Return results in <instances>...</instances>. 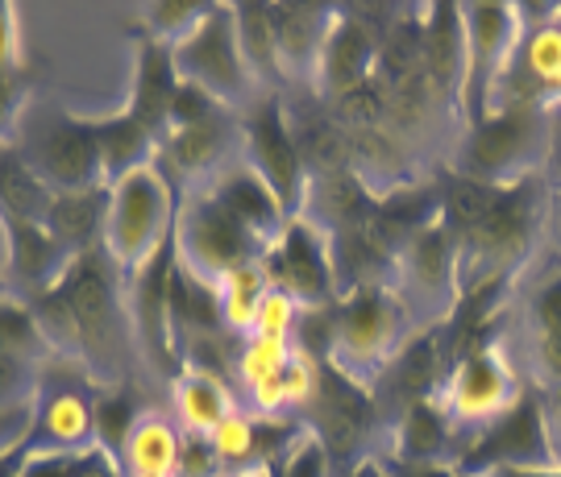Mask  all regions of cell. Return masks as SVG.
I'll return each instance as SVG.
<instances>
[{
	"label": "cell",
	"instance_id": "cell-40",
	"mask_svg": "<svg viewBox=\"0 0 561 477\" xmlns=\"http://www.w3.org/2000/svg\"><path fill=\"white\" fill-rule=\"evenodd\" d=\"M101 457V449L92 453H21L18 477H83Z\"/></svg>",
	"mask_w": 561,
	"mask_h": 477
},
{
	"label": "cell",
	"instance_id": "cell-6",
	"mask_svg": "<svg viewBox=\"0 0 561 477\" xmlns=\"http://www.w3.org/2000/svg\"><path fill=\"white\" fill-rule=\"evenodd\" d=\"M391 291L403 299V307L421 328H445L458 316L466 287H461L458 241L442 217L424 220L403 237L400 254L391 261Z\"/></svg>",
	"mask_w": 561,
	"mask_h": 477
},
{
	"label": "cell",
	"instance_id": "cell-38",
	"mask_svg": "<svg viewBox=\"0 0 561 477\" xmlns=\"http://www.w3.org/2000/svg\"><path fill=\"white\" fill-rule=\"evenodd\" d=\"M42 391V365L0 349V407H34Z\"/></svg>",
	"mask_w": 561,
	"mask_h": 477
},
{
	"label": "cell",
	"instance_id": "cell-12",
	"mask_svg": "<svg viewBox=\"0 0 561 477\" xmlns=\"http://www.w3.org/2000/svg\"><path fill=\"white\" fill-rule=\"evenodd\" d=\"M300 423L304 432L321 440L333 465L382 457V449H387V416H382L375 391L345 379L329 361H324L321 374V395L300 416Z\"/></svg>",
	"mask_w": 561,
	"mask_h": 477
},
{
	"label": "cell",
	"instance_id": "cell-24",
	"mask_svg": "<svg viewBox=\"0 0 561 477\" xmlns=\"http://www.w3.org/2000/svg\"><path fill=\"white\" fill-rule=\"evenodd\" d=\"M241 407L238 391L229 382L201 374V370H180L171 379V419L180 423L183 437L208 440L217 432V423L229 419Z\"/></svg>",
	"mask_w": 561,
	"mask_h": 477
},
{
	"label": "cell",
	"instance_id": "cell-1",
	"mask_svg": "<svg viewBox=\"0 0 561 477\" xmlns=\"http://www.w3.org/2000/svg\"><path fill=\"white\" fill-rule=\"evenodd\" d=\"M442 183V220L458 241L461 287L474 291H512L520 275L545 249V199L541 179L516 187H479L458 175H437Z\"/></svg>",
	"mask_w": 561,
	"mask_h": 477
},
{
	"label": "cell",
	"instance_id": "cell-2",
	"mask_svg": "<svg viewBox=\"0 0 561 477\" xmlns=\"http://www.w3.org/2000/svg\"><path fill=\"white\" fill-rule=\"evenodd\" d=\"M62 295L71 299V312L80 319L83 370L92 386H121L129 379V358L138 353L134 324H129V299H125V275L104 245L88 249L62 270Z\"/></svg>",
	"mask_w": 561,
	"mask_h": 477
},
{
	"label": "cell",
	"instance_id": "cell-27",
	"mask_svg": "<svg viewBox=\"0 0 561 477\" xmlns=\"http://www.w3.org/2000/svg\"><path fill=\"white\" fill-rule=\"evenodd\" d=\"M180 453H183V432L171 419V411L146 407L134 423V432L117 453L125 477H175L180 474Z\"/></svg>",
	"mask_w": 561,
	"mask_h": 477
},
{
	"label": "cell",
	"instance_id": "cell-18",
	"mask_svg": "<svg viewBox=\"0 0 561 477\" xmlns=\"http://www.w3.org/2000/svg\"><path fill=\"white\" fill-rule=\"evenodd\" d=\"M449 365H454L449 333L445 328H416L412 340L396 353V361L382 370V379L375 382V398H379L387 423H391V416H400L403 407L442 395Z\"/></svg>",
	"mask_w": 561,
	"mask_h": 477
},
{
	"label": "cell",
	"instance_id": "cell-30",
	"mask_svg": "<svg viewBox=\"0 0 561 477\" xmlns=\"http://www.w3.org/2000/svg\"><path fill=\"white\" fill-rule=\"evenodd\" d=\"M233 30H238L241 55L245 67L254 71V80L266 92H287L279 67V42H275V21H271V4H233Z\"/></svg>",
	"mask_w": 561,
	"mask_h": 477
},
{
	"label": "cell",
	"instance_id": "cell-33",
	"mask_svg": "<svg viewBox=\"0 0 561 477\" xmlns=\"http://www.w3.org/2000/svg\"><path fill=\"white\" fill-rule=\"evenodd\" d=\"M208 449H213V457L221 461L225 474L254 469L259 465V416L238 407L233 416L217 423V432L208 437Z\"/></svg>",
	"mask_w": 561,
	"mask_h": 477
},
{
	"label": "cell",
	"instance_id": "cell-42",
	"mask_svg": "<svg viewBox=\"0 0 561 477\" xmlns=\"http://www.w3.org/2000/svg\"><path fill=\"white\" fill-rule=\"evenodd\" d=\"M30 428H34V407H0V461L25 453Z\"/></svg>",
	"mask_w": 561,
	"mask_h": 477
},
{
	"label": "cell",
	"instance_id": "cell-45",
	"mask_svg": "<svg viewBox=\"0 0 561 477\" xmlns=\"http://www.w3.org/2000/svg\"><path fill=\"white\" fill-rule=\"evenodd\" d=\"M541 183L549 191H561V108L549 113V146H545Z\"/></svg>",
	"mask_w": 561,
	"mask_h": 477
},
{
	"label": "cell",
	"instance_id": "cell-44",
	"mask_svg": "<svg viewBox=\"0 0 561 477\" xmlns=\"http://www.w3.org/2000/svg\"><path fill=\"white\" fill-rule=\"evenodd\" d=\"M21 59V30H18V9L0 4V75H18Z\"/></svg>",
	"mask_w": 561,
	"mask_h": 477
},
{
	"label": "cell",
	"instance_id": "cell-48",
	"mask_svg": "<svg viewBox=\"0 0 561 477\" xmlns=\"http://www.w3.org/2000/svg\"><path fill=\"white\" fill-rule=\"evenodd\" d=\"M541 403H545V423H549V440H553V457L561 465V382L541 391Z\"/></svg>",
	"mask_w": 561,
	"mask_h": 477
},
{
	"label": "cell",
	"instance_id": "cell-23",
	"mask_svg": "<svg viewBox=\"0 0 561 477\" xmlns=\"http://www.w3.org/2000/svg\"><path fill=\"white\" fill-rule=\"evenodd\" d=\"M208 191L221 199L225 208H229L250 233H259L266 245H271V237H275L283 224H287V217H291V208L279 199V191L262 179L254 166H245V159L233 162Z\"/></svg>",
	"mask_w": 561,
	"mask_h": 477
},
{
	"label": "cell",
	"instance_id": "cell-4",
	"mask_svg": "<svg viewBox=\"0 0 561 477\" xmlns=\"http://www.w3.org/2000/svg\"><path fill=\"white\" fill-rule=\"evenodd\" d=\"M421 324L403 307V299L391 291V282L345 291L333 303V337H329V365L345 379L375 391L382 370L396 361L403 345L412 340Z\"/></svg>",
	"mask_w": 561,
	"mask_h": 477
},
{
	"label": "cell",
	"instance_id": "cell-10",
	"mask_svg": "<svg viewBox=\"0 0 561 477\" xmlns=\"http://www.w3.org/2000/svg\"><path fill=\"white\" fill-rule=\"evenodd\" d=\"M461 18V80H458V129L486 117L495 88L512 67L524 38V4H458ZM454 129V133H458Z\"/></svg>",
	"mask_w": 561,
	"mask_h": 477
},
{
	"label": "cell",
	"instance_id": "cell-47",
	"mask_svg": "<svg viewBox=\"0 0 561 477\" xmlns=\"http://www.w3.org/2000/svg\"><path fill=\"white\" fill-rule=\"evenodd\" d=\"M541 254L561 266V191H549V199H545V249Z\"/></svg>",
	"mask_w": 561,
	"mask_h": 477
},
{
	"label": "cell",
	"instance_id": "cell-25",
	"mask_svg": "<svg viewBox=\"0 0 561 477\" xmlns=\"http://www.w3.org/2000/svg\"><path fill=\"white\" fill-rule=\"evenodd\" d=\"M175 96H180V75H175L171 50L159 46V42L141 38L138 67H134V96H129V108H125V113L134 120H141V125L162 141L167 125H171Z\"/></svg>",
	"mask_w": 561,
	"mask_h": 477
},
{
	"label": "cell",
	"instance_id": "cell-19",
	"mask_svg": "<svg viewBox=\"0 0 561 477\" xmlns=\"http://www.w3.org/2000/svg\"><path fill=\"white\" fill-rule=\"evenodd\" d=\"M466 437L442 407V398H421L403 407L387 423V449L382 461H408V465H454L458 469Z\"/></svg>",
	"mask_w": 561,
	"mask_h": 477
},
{
	"label": "cell",
	"instance_id": "cell-28",
	"mask_svg": "<svg viewBox=\"0 0 561 477\" xmlns=\"http://www.w3.org/2000/svg\"><path fill=\"white\" fill-rule=\"evenodd\" d=\"M92 133H96V159H101L104 183H117L121 175L159 159V138L141 120L129 117L125 108L104 120H92Z\"/></svg>",
	"mask_w": 561,
	"mask_h": 477
},
{
	"label": "cell",
	"instance_id": "cell-46",
	"mask_svg": "<svg viewBox=\"0 0 561 477\" xmlns=\"http://www.w3.org/2000/svg\"><path fill=\"white\" fill-rule=\"evenodd\" d=\"M21 108H25V96L18 88V75H0V141L13 138V125H18Z\"/></svg>",
	"mask_w": 561,
	"mask_h": 477
},
{
	"label": "cell",
	"instance_id": "cell-43",
	"mask_svg": "<svg viewBox=\"0 0 561 477\" xmlns=\"http://www.w3.org/2000/svg\"><path fill=\"white\" fill-rule=\"evenodd\" d=\"M221 461L213 457L208 440L201 437H183V453H180V474L175 477H221Z\"/></svg>",
	"mask_w": 561,
	"mask_h": 477
},
{
	"label": "cell",
	"instance_id": "cell-53",
	"mask_svg": "<svg viewBox=\"0 0 561 477\" xmlns=\"http://www.w3.org/2000/svg\"><path fill=\"white\" fill-rule=\"evenodd\" d=\"M221 477H275V469H266V465H254V469H238V474H221Z\"/></svg>",
	"mask_w": 561,
	"mask_h": 477
},
{
	"label": "cell",
	"instance_id": "cell-21",
	"mask_svg": "<svg viewBox=\"0 0 561 477\" xmlns=\"http://www.w3.org/2000/svg\"><path fill=\"white\" fill-rule=\"evenodd\" d=\"M375 203H379V196L366 187L362 175H354V171H329V175H308L296 212L308 217L312 224H321L324 233L333 237L341 229L362 224L375 212Z\"/></svg>",
	"mask_w": 561,
	"mask_h": 477
},
{
	"label": "cell",
	"instance_id": "cell-32",
	"mask_svg": "<svg viewBox=\"0 0 561 477\" xmlns=\"http://www.w3.org/2000/svg\"><path fill=\"white\" fill-rule=\"evenodd\" d=\"M0 349L13 353V358L34 361V365H46V361H50V345L42 337L30 299L9 295V291L0 295Z\"/></svg>",
	"mask_w": 561,
	"mask_h": 477
},
{
	"label": "cell",
	"instance_id": "cell-54",
	"mask_svg": "<svg viewBox=\"0 0 561 477\" xmlns=\"http://www.w3.org/2000/svg\"><path fill=\"white\" fill-rule=\"evenodd\" d=\"M18 461H21V453H18V457L0 461V477H18Z\"/></svg>",
	"mask_w": 561,
	"mask_h": 477
},
{
	"label": "cell",
	"instance_id": "cell-3",
	"mask_svg": "<svg viewBox=\"0 0 561 477\" xmlns=\"http://www.w3.org/2000/svg\"><path fill=\"white\" fill-rule=\"evenodd\" d=\"M545 146H549V108L537 104L495 108L454 133L445 171L479 187H516L541 179Z\"/></svg>",
	"mask_w": 561,
	"mask_h": 477
},
{
	"label": "cell",
	"instance_id": "cell-8",
	"mask_svg": "<svg viewBox=\"0 0 561 477\" xmlns=\"http://www.w3.org/2000/svg\"><path fill=\"white\" fill-rule=\"evenodd\" d=\"M171 62H175L180 83L204 92L217 108L233 117H241L254 100L266 96V88L254 80V71L245 67V55H241L233 4H208L201 25L180 46H171Z\"/></svg>",
	"mask_w": 561,
	"mask_h": 477
},
{
	"label": "cell",
	"instance_id": "cell-29",
	"mask_svg": "<svg viewBox=\"0 0 561 477\" xmlns=\"http://www.w3.org/2000/svg\"><path fill=\"white\" fill-rule=\"evenodd\" d=\"M50 199H55V191L30 166V159L18 150V141H0V217L46 224Z\"/></svg>",
	"mask_w": 561,
	"mask_h": 477
},
{
	"label": "cell",
	"instance_id": "cell-7",
	"mask_svg": "<svg viewBox=\"0 0 561 477\" xmlns=\"http://www.w3.org/2000/svg\"><path fill=\"white\" fill-rule=\"evenodd\" d=\"M528 391V379L520 374V365L512 358L503 333L479 340L470 349H461L449 374L442 382V407L449 419L461 428V437L474 440L486 428H495Z\"/></svg>",
	"mask_w": 561,
	"mask_h": 477
},
{
	"label": "cell",
	"instance_id": "cell-16",
	"mask_svg": "<svg viewBox=\"0 0 561 477\" xmlns=\"http://www.w3.org/2000/svg\"><path fill=\"white\" fill-rule=\"evenodd\" d=\"M500 465H558L537 386H528L520 403L495 428H486L482 437L466 440L458 474H486V469H500Z\"/></svg>",
	"mask_w": 561,
	"mask_h": 477
},
{
	"label": "cell",
	"instance_id": "cell-55",
	"mask_svg": "<svg viewBox=\"0 0 561 477\" xmlns=\"http://www.w3.org/2000/svg\"><path fill=\"white\" fill-rule=\"evenodd\" d=\"M458 477H474V474H458Z\"/></svg>",
	"mask_w": 561,
	"mask_h": 477
},
{
	"label": "cell",
	"instance_id": "cell-20",
	"mask_svg": "<svg viewBox=\"0 0 561 477\" xmlns=\"http://www.w3.org/2000/svg\"><path fill=\"white\" fill-rule=\"evenodd\" d=\"M275 21V42H279V67L287 92H317V71H321L324 42L333 34L337 9L329 4H271Z\"/></svg>",
	"mask_w": 561,
	"mask_h": 477
},
{
	"label": "cell",
	"instance_id": "cell-41",
	"mask_svg": "<svg viewBox=\"0 0 561 477\" xmlns=\"http://www.w3.org/2000/svg\"><path fill=\"white\" fill-rule=\"evenodd\" d=\"M333 457L312 432H300V440L287 449V457L275 465V477H333Z\"/></svg>",
	"mask_w": 561,
	"mask_h": 477
},
{
	"label": "cell",
	"instance_id": "cell-50",
	"mask_svg": "<svg viewBox=\"0 0 561 477\" xmlns=\"http://www.w3.org/2000/svg\"><path fill=\"white\" fill-rule=\"evenodd\" d=\"M333 477H391V474H387V461L382 457H366V461H354V465H337Z\"/></svg>",
	"mask_w": 561,
	"mask_h": 477
},
{
	"label": "cell",
	"instance_id": "cell-52",
	"mask_svg": "<svg viewBox=\"0 0 561 477\" xmlns=\"http://www.w3.org/2000/svg\"><path fill=\"white\" fill-rule=\"evenodd\" d=\"M83 477H125V469H121V461L117 457H108V453H101L96 457V465L88 469Z\"/></svg>",
	"mask_w": 561,
	"mask_h": 477
},
{
	"label": "cell",
	"instance_id": "cell-31",
	"mask_svg": "<svg viewBox=\"0 0 561 477\" xmlns=\"http://www.w3.org/2000/svg\"><path fill=\"white\" fill-rule=\"evenodd\" d=\"M262 295H266V275L262 266H241L233 275L217 282V312H221V328L233 340L254 337V319H259Z\"/></svg>",
	"mask_w": 561,
	"mask_h": 477
},
{
	"label": "cell",
	"instance_id": "cell-36",
	"mask_svg": "<svg viewBox=\"0 0 561 477\" xmlns=\"http://www.w3.org/2000/svg\"><path fill=\"white\" fill-rule=\"evenodd\" d=\"M92 403H96V449L108 453V457H117L141 411L134 407V398H129L125 386H104V391L92 395Z\"/></svg>",
	"mask_w": 561,
	"mask_h": 477
},
{
	"label": "cell",
	"instance_id": "cell-22",
	"mask_svg": "<svg viewBox=\"0 0 561 477\" xmlns=\"http://www.w3.org/2000/svg\"><path fill=\"white\" fill-rule=\"evenodd\" d=\"M71 258L59 249V241L46 233V224L34 220H9V295H38L62 279Z\"/></svg>",
	"mask_w": 561,
	"mask_h": 477
},
{
	"label": "cell",
	"instance_id": "cell-34",
	"mask_svg": "<svg viewBox=\"0 0 561 477\" xmlns=\"http://www.w3.org/2000/svg\"><path fill=\"white\" fill-rule=\"evenodd\" d=\"M141 38L159 42V46H180L196 25L204 21L208 4H196V0H162V4H141Z\"/></svg>",
	"mask_w": 561,
	"mask_h": 477
},
{
	"label": "cell",
	"instance_id": "cell-26",
	"mask_svg": "<svg viewBox=\"0 0 561 477\" xmlns=\"http://www.w3.org/2000/svg\"><path fill=\"white\" fill-rule=\"evenodd\" d=\"M104 217H108V183L80 187V191H55L46 212V233L59 241L67 258H80L104 241Z\"/></svg>",
	"mask_w": 561,
	"mask_h": 477
},
{
	"label": "cell",
	"instance_id": "cell-13",
	"mask_svg": "<svg viewBox=\"0 0 561 477\" xmlns=\"http://www.w3.org/2000/svg\"><path fill=\"white\" fill-rule=\"evenodd\" d=\"M266 287L291 295L300 307H333L337 303V270H333V237L321 224L291 212L287 224L262 249Z\"/></svg>",
	"mask_w": 561,
	"mask_h": 477
},
{
	"label": "cell",
	"instance_id": "cell-11",
	"mask_svg": "<svg viewBox=\"0 0 561 477\" xmlns=\"http://www.w3.org/2000/svg\"><path fill=\"white\" fill-rule=\"evenodd\" d=\"M9 141H18V150L30 159V166L46 179L50 191H80V187L104 183L92 120H80L62 113V108L25 100Z\"/></svg>",
	"mask_w": 561,
	"mask_h": 477
},
{
	"label": "cell",
	"instance_id": "cell-14",
	"mask_svg": "<svg viewBox=\"0 0 561 477\" xmlns=\"http://www.w3.org/2000/svg\"><path fill=\"white\" fill-rule=\"evenodd\" d=\"M241 159V117L233 113H213L192 125H171L159 141V166L162 175L171 179V187L187 196L213 187L225 171Z\"/></svg>",
	"mask_w": 561,
	"mask_h": 477
},
{
	"label": "cell",
	"instance_id": "cell-37",
	"mask_svg": "<svg viewBox=\"0 0 561 477\" xmlns=\"http://www.w3.org/2000/svg\"><path fill=\"white\" fill-rule=\"evenodd\" d=\"M321 374H324V361L291 345V358L283 365V395H287V411L296 419L321 395Z\"/></svg>",
	"mask_w": 561,
	"mask_h": 477
},
{
	"label": "cell",
	"instance_id": "cell-39",
	"mask_svg": "<svg viewBox=\"0 0 561 477\" xmlns=\"http://www.w3.org/2000/svg\"><path fill=\"white\" fill-rule=\"evenodd\" d=\"M300 316H304V307L296 303V299L283 295V291H275V287H266L262 307H259V319H254V337L291 345V340H296V328H300Z\"/></svg>",
	"mask_w": 561,
	"mask_h": 477
},
{
	"label": "cell",
	"instance_id": "cell-9",
	"mask_svg": "<svg viewBox=\"0 0 561 477\" xmlns=\"http://www.w3.org/2000/svg\"><path fill=\"white\" fill-rule=\"evenodd\" d=\"M262 249H266V241L259 233H250L208 187L180 196L175 233H171V258H175L183 275L217 287L225 275L262 261Z\"/></svg>",
	"mask_w": 561,
	"mask_h": 477
},
{
	"label": "cell",
	"instance_id": "cell-15",
	"mask_svg": "<svg viewBox=\"0 0 561 477\" xmlns=\"http://www.w3.org/2000/svg\"><path fill=\"white\" fill-rule=\"evenodd\" d=\"M241 159H245V166H254L262 179L279 191L283 203L296 212L308 171H304L300 146L291 138L283 92H266L241 113Z\"/></svg>",
	"mask_w": 561,
	"mask_h": 477
},
{
	"label": "cell",
	"instance_id": "cell-49",
	"mask_svg": "<svg viewBox=\"0 0 561 477\" xmlns=\"http://www.w3.org/2000/svg\"><path fill=\"white\" fill-rule=\"evenodd\" d=\"M474 477H561V465H500Z\"/></svg>",
	"mask_w": 561,
	"mask_h": 477
},
{
	"label": "cell",
	"instance_id": "cell-51",
	"mask_svg": "<svg viewBox=\"0 0 561 477\" xmlns=\"http://www.w3.org/2000/svg\"><path fill=\"white\" fill-rule=\"evenodd\" d=\"M9 291V220L0 217V295Z\"/></svg>",
	"mask_w": 561,
	"mask_h": 477
},
{
	"label": "cell",
	"instance_id": "cell-17",
	"mask_svg": "<svg viewBox=\"0 0 561 477\" xmlns=\"http://www.w3.org/2000/svg\"><path fill=\"white\" fill-rule=\"evenodd\" d=\"M96 449V403L92 382H76L42 365V391L34 403V428L25 453H92Z\"/></svg>",
	"mask_w": 561,
	"mask_h": 477
},
{
	"label": "cell",
	"instance_id": "cell-35",
	"mask_svg": "<svg viewBox=\"0 0 561 477\" xmlns=\"http://www.w3.org/2000/svg\"><path fill=\"white\" fill-rule=\"evenodd\" d=\"M291 358V345L283 340H266V337H245L238 345V361H233V386H238V398L245 391H254L262 382L283 379V365Z\"/></svg>",
	"mask_w": 561,
	"mask_h": 477
},
{
	"label": "cell",
	"instance_id": "cell-5",
	"mask_svg": "<svg viewBox=\"0 0 561 477\" xmlns=\"http://www.w3.org/2000/svg\"><path fill=\"white\" fill-rule=\"evenodd\" d=\"M180 212V191L154 162L108 183V217H104V254L125 279H134L150 261L171 249Z\"/></svg>",
	"mask_w": 561,
	"mask_h": 477
}]
</instances>
